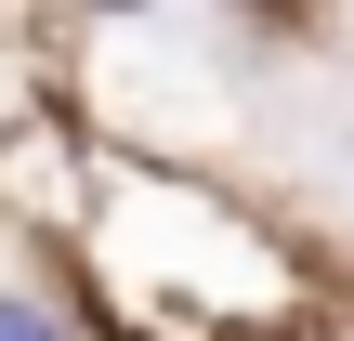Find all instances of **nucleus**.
I'll use <instances>...</instances> for the list:
<instances>
[{
    "mask_svg": "<svg viewBox=\"0 0 354 341\" xmlns=\"http://www.w3.org/2000/svg\"><path fill=\"white\" fill-rule=\"evenodd\" d=\"M0 341H66V329H53V302H26V289H0Z\"/></svg>",
    "mask_w": 354,
    "mask_h": 341,
    "instance_id": "1",
    "label": "nucleus"
}]
</instances>
